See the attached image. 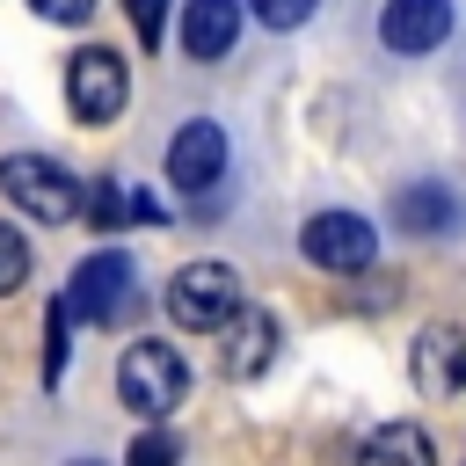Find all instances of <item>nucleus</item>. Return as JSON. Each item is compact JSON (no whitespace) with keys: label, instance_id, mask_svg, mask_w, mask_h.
Here are the masks:
<instances>
[{"label":"nucleus","instance_id":"nucleus-1","mask_svg":"<svg viewBox=\"0 0 466 466\" xmlns=\"http://www.w3.org/2000/svg\"><path fill=\"white\" fill-rule=\"evenodd\" d=\"M182 393H189V364H182V350H167L160 335H146V342H131V350L116 357V400H124L138 422H167V415L182 408Z\"/></svg>","mask_w":466,"mask_h":466},{"label":"nucleus","instance_id":"nucleus-2","mask_svg":"<svg viewBox=\"0 0 466 466\" xmlns=\"http://www.w3.org/2000/svg\"><path fill=\"white\" fill-rule=\"evenodd\" d=\"M131 299H138V262L124 255V248H95L87 262H73V277H66V320H87V328H116L124 313H131Z\"/></svg>","mask_w":466,"mask_h":466},{"label":"nucleus","instance_id":"nucleus-3","mask_svg":"<svg viewBox=\"0 0 466 466\" xmlns=\"http://www.w3.org/2000/svg\"><path fill=\"white\" fill-rule=\"evenodd\" d=\"M0 197H7L15 211H29L36 226L80 218V175H73L66 160H51V153H7V160H0Z\"/></svg>","mask_w":466,"mask_h":466},{"label":"nucleus","instance_id":"nucleus-4","mask_svg":"<svg viewBox=\"0 0 466 466\" xmlns=\"http://www.w3.org/2000/svg\"><path fill=\"white\" fill-rule=\"evenodd\" d=\"M233 306H240V277H233V262H182V269L167 277V320L189 328V335H211Z\"/></svg>","mask_w":466,"mask_h":466},{"label":"nucleus","instance_id":"nucleus-5","mask_svg":"<svg viewBox=\"0 0 466 466\" xmlns=\"http://www.w3.org/2000/svg\"><path fill=\"white\" fill-rule=\"evenodd\" d=\"M66 102H73L80 124H116L124 102H131V73H124V58H116L109 44L73 51V58H66Z\"/></svg>","mask_w":466,"mask_h":466},{"label":"nucleus","instance_id":"nucleus-6","mask_svg":"<svg viewBox=\"0 0 466 466\" xmlns=\"http://www.w3.org/2000/svg\"><path fill=\"white\" fill-rule=\"evenodd\" d=\"M299 248H306V262L328 269V277H357V269L379 262V233H371V218H357V211H313L306 233H299Z\"/></svg>","mask_w":466,"mask_h":466},{"label":"nucleus","instance_id":"nucleus-7","mask_svg":"<svg viewBox=\"0 0 466 466\" xmlns=\"http://www.w3.org/2000/svg\"><path fill=\"white\" fill-rule=\"evenodd\" d=\"M218 175H226V131H218L211 116L182 124V131L167 138V182H175L182 197H204V189H218Z\"/></svg>","mask_w":466,"mask_h":466},{"label":"nucleus","instance_id":"nucleus-8","mask_svg":"<svg viewBox=\"0 0 466 466\" xmlns=\"http://www.w3.org/2000/svg\"><path fill=\"white\" fill-rule=\"evenodd\" d=\"M211 335H218V371H226V379H255V371H269V357H277V320H269L262 306H248V299H240Z\"/></svg>","mask_w":466,"mask_h":466},{"label":"nucleus","instance_id":"nucleus-9","mask_svg":"<svg viewBox=\"0 0 466 466\" xmlns=\"http://www.w3.org/2000/svg\"><path fill=\"white\" fill-rule=\"evenodd\" d=\"M451 36V0H386L379 7V44L393 58H422Z\"/></svg>","mask_w":466,"mask_h":466},{"label":"nucleus","instance_id":"nucleus-10","mask_svg":"<svg viewBox=\"0 0 466 466\" xmlns=\"http://www.w3.org/2000/svg\"><path fill=\"white\" fill-rule=\"evenodd\" d=\"M415 386L430 393V400H451V393H466V328H451V320H430L422 335H415Z\"/></svg>","mask_w":466,"mask_h":466},{"label":"nucleus","instance_id":"nucleus-11","mask_svg":"<svg viewBox=\"0 0 466 466\" xmlns=\"http://www.w3.org/2000/svg\"><path fill=\"white\" fill-rule=\"evenodd\" d=\"M393 226L400 233H422V240H437V233H451L459 226V189L451 182H400L393 189Z\"/></svg>","mask_w":466,"mask_h":466},{"label":"nucleus","instance_id":"nucleus-12","mask_svg":"<svg viewBox=\"0 0 466 466\" xmlns=\"http://www.w3.org/2000/svg\"><path fill=\"white\" fill-rule=\"evenodd\" d=\"M240 36V0H182V51L189 58H226Z\"/></svg>","mask_w":466,"mask_h":466},{"label":"nucleus","instance_id":"nucleus-13","mask_svg":"<svg viewBox=\"0 0 466 466\" xmlns=\"http://www.w3.org/2000/svg\"><path fill=\"white\" fill-rule=\"evenodd\" d=\"M357 466H437V444L422 422H379L357 444Z\"/></svg>","mask_w":466,"mask_h":466},{"label":"nucleus","instance_id":"nucleus-14","mask_svg":"<svg viewBox=\"0 0 466 466\" xmlns=\"http://www.w3.org/2000/svg\"><path fill=\"white\" fill-rule=\"evenodd\" d=\"M182 459V444L160 430V422H146L138 437H131V451H124V466H175Z\"/></svg>","mask_w":466,"mask_h":466},{"label":"nucleus","instance_id":"nucleus-15","mask_svg":"<svg viewBox=\"0 0 466 466\" xmlns=\"http://www.w3.org/2000/svg\"><path fill=\"white\" fill-rule=\"evenodd\" d=\"M22 277H29V240L0 218V299H7V291H22Z\"/></svg>","mask_w":466,"mask_h":466},{"label":"nucleus","instance_id":"nucleus-16","mask_svg":"<svg viewBox=\"0 0 466 466\" xmlns=\"http://www.w3.org/2000/svg\"><path fill=\"white\" fill-rule=\"evenodd\" d=\"M66 357H73V335H66V306H51V313H44V379H58V371H66Z\"/></svg>","mask_w":466,"mask_h":466},{"label":"nucleus","instance_id":"nucleus-17","mask_svg":"<svg viewBox=\"0 0 466 466\" xmlns=\"http://www.w3.org/2000/svg\"><path fill=\"white\" fill-rule=\"evenodd\" d=\"M255 7V22L262 29H299V22H313V7L320 0H248Z\"/></svg>","mask_w":466,"mask_h":466},{"label":"nucleus","instance_id":"nucleus-18","mask_svg":"<svg viewBox=\"0 0 466 466\" xmlns=\"http://www.w3.org/2000/svg\"><path fill=\"white\" fill-rule=\"evenodd\" d=\"M80 211H87L95 226H116V218H124V197H116V182H109V175H102V182H87V189H80Z\"/></svg>","mask_w":466,"mask_h":466},{"label":"nucleus","instance_id":"nucleus-19","mask_svg":"<svg viewBox=\"0 0 466 466\" xmlns=\"http://www.w3.org/2000/svg\"><path fill=\"white\" fill-rule=\"evenodd\" d=\"M124 15H131V29H138V44H146V51L167 36V0H124Z\"/></svg>","mask_w":466,"mask_h":466},{"label":"nucleus","instance_id":"nucleus-20","mask_svg":"<svg viewBox=\"0 0 466 466\" xmlns=\"http://www.w3.org/2000/svg\"><path fill=\"white\" fill-rule=\"evenodd\" d=\"M44 22H58V29H73V22H87L95 15V0H29Z\"/></svg>","mask_w":466,"mask_h":466},{"label":"nucleus","instance_id":"nucleus-21","mask_svg":"<svg viewBox=\"0 0 466 466\" xmlns=\"http://www.w3.org/2000/svg\"><path fill=\"white\" fill-rule=\"evenodd\" d=\"M73 466H95V459H73Z\"/></svg>","mask_w":466,"mask_h":466}]
</instances>
